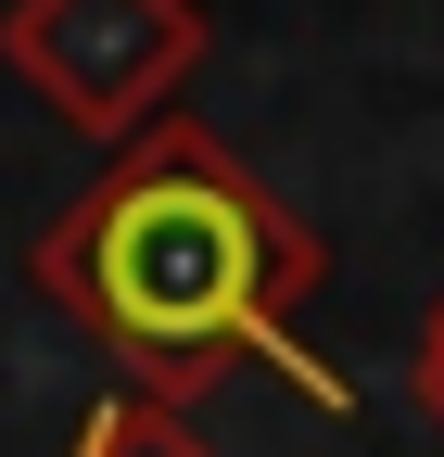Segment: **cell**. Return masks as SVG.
I'll return each mask as SVG.
<instances>
[{"label": "cell", "instance_id": "obj_1", "mask_svg": "<svg viewBox=\"0 0 444 457\" xmlns=\"http://www.w3.org/2000/svg\"><path fill=\"white\" fill-rule=\"evenodd\" d=\"M26 279L127 369V394H152V407H203L229 369L305 381L330 420L356 407V381L305 343L330 242L216 128H191V114H165L152 140L102 153V179L26 242Z\"/></svg>", "mask_w": 444, "mask_h": 457}, {"label": "cell", "instance_id": "obj_2", "mask_svg": "<svg viewBox=\"0 0 444 457\" xmlns=\"http://www.w3.org/2000/svg\"><path fill=\"white\" fill-rule=\"evenodd\" d=\"M203 51H216L203 0H0V64L89 153L152 140L178 114V89L203 77Z\"/></svg>", "mask_w": 444, "mask_h": 457}, {"label": "cell", "instance_id": "obj_3", "mask_svg": "<svg viewBox=\"0 0 444 457\" xmlns=\"http://www.w3.org/2000/svg\"><path fill=\"white\" fill-rule=\"evenodd\" d=\"M64 457H216L178 407H152V394H102V407L77 420V445Z\"/></svg>", "mask_w": 444, "mask_h": 457}, {"label": "cell", "instance_id": "obj_4", "mask_svg": "<svg viewBox=\"0 0 444 457\" xmlns=\"http://www.w3.org/2000/svg\"><path fill=\"white\" fill-rule=\"evenodd\" d=\"M407 394H419V420L444 432V293H432V318H419V343H407Z\"/></svg>", "mask_w": 444, "mask_h": 457}]
</instances>
